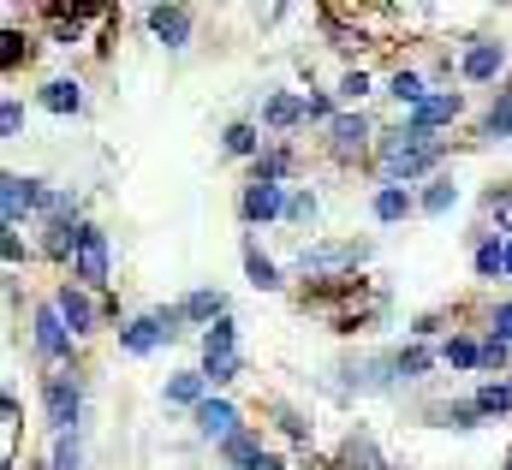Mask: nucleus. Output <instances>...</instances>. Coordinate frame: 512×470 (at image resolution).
<instances>
[{"mask_svg":"<svg viewBox=\"0 0 512 470\" xmlns=\"http://www.w3.org/2000/svg\"><path fill=\"white\" fill-rule=\"evenodd\" d=\"M459 72H465V84H495V78L507 72V42H495V36H477V42L465 48Z\"/></svg>","mask_w":512,"mask_h":470,"instance_id":"nucleus-7","label":"nucleus"},{"mask_svg":"<svg viewBox=\"0 0 512 470\" xmlns=\"http://www.w3.org/2000/svg\"><path fill=\"white\" fill-rule=\"evenodd\" d=\"M429 363H435L429 346H405V352H393V381H423Z\"/></svg>","mask_w":512,"mask_h":470,"instance_id":"nucleus-26","label":"nucleus"},{"mask_svg":"<svg viewBox=\"0 0 512 470\" xmlns=\"http://www.w3.org/2000/svg\"><path fill=\"white\" fill-rule=\"evenodd\" d=\"M239 369H245L239 357H209V363H203V375H209V387H227V381H233Z\"/></svg>","mask_w":512,"mask_h":470,"instance_id":"nucleus-36","label":"nucleus"},{"mask_svg":"<svg viewBox=\"0 0 512 470\" xmlns=\"http://www.w3.org/2000/svg\"><path fill=\"white\" fill-rule=\"evenodd\" d=\"M286 221H316V197H310V191H298V197L286 203Z\"/></svg>","mask_w":512,"mask_h":470,"instance_id":"nucleus-41","label":"nucleus"},{"mask_svg":"<svg viewBox=\"0 0 512 470\" xmlns=\"http://www.w3.org/2000/svg\"><path fill=\"white\" fill-rule=\"evenodd\" d=\"M179 310H185V322H203V328H215V322L227 316V298L203 286V292H185V298H179Z\"/></svg>","mask_w":512,"mask_h":470,"instance_id":"nucleus-19","label":"nucleus"},{"mask_svg":"<svg viewBox=\"0 0 512 470\" xmlns=\"http://www.w3.org/2000/svg\"><path fill=\"white\" fill-rule=\"evenodd\" d=\"M286 203H292V197H286V191H280V185H245V197H239V215H245V221H280V215H286Z\"/></svg>","mask_w":512,"mask_h":470,"instance_id":"nucleus-13","label":"nucleus"},{"mask_svg":"<svg viewBox=\"0 0 512 470\" xmlns=\"http://www.w3.org/2000/svg\"><path fill=\"white\" fill-rule=\"evenodd\" d=\"M507 363H512V340H501V334H489V340H483V369L495 375V369H507Z\"/></svg>","mask_w":512,"mask_h":470,"instance_id":"nucleus-35","label":"nucleus"},{"mask_svg":"<svg viewBox=\"0 0 512 470\" xmlns=\"http://www.w3.org/2000/svg\"><path fill=\"white\" fill-rule=\"evenodd\" d=\"M304 108H310V119H322V125H334V102H328V96H304Z\"/></svg>","mask_w":512,"mask_h":470,"instance_id":"nucleus-43","label":"nucleus"},{"mask_svg":"<svg viewBox=\"0 0 512 470\" xmlns=\"http://www.w3.org/2000/svg\"><path fill=\"white\" fill-rule=\"evenodd\" d=\"M191 417H197V435H203V441H221V447H227V441L239 435V411H233L227 399H203Z\"/></svg>","mask_w":512,"mask_h":470,"instance_id":"nucleus-12","label":"nucleus"},{"mask_svg":"<svg viewBox=\"0 0 512 470\" xmlns=\"http://www.w3.org/2000/svg\"><path fill=\"white\" fill-rule=\"evenodd\" d=\"M459 114H465V96H459V90H435L423 108L405 114V125H417V131H441V125H453Z\"/></svg>","mask_w":512,"mask_h":470,"instance_id":"nucleus-11","label":"nucleus"},{"mask_svg":"<svg viewBox=\"0 0 512 470\" xmlns=\"http://www.w3.org/2000/svg\"><path fill=\"white\" fill-rule=\"evenodd\" d=\"M262 125L268 131H292V125H310V108H304V96H268V108H262Z\"/></svg>","mask_w":512,"mask_h":470,"instance_id":"nucleus-15","label":"nucleus"},{"mask_svg":"<svg viewBox=\"0 0 512 470\" xmlns=\"http://www.w3.org/2000/svg\"><path fill=\"white\" fill-rule=\"evenodd\" d=\"M435 417H441L447 429H477V423H483V411H477V399H459V405H441Z\"/></svg>","mask_w":512,"mask_h":470,"instance_id":"nucleus-33","label":"nucleus"},{"mask_svg":"<svg viewBox=\"0 0 512 470\" xmlns=\"http://www.w3.org/2000/svg\"><path fill=\"white\" fill-rule=\"evenodd\" d=\"M453 203H459V185H453V179H435V185L417 197V209H423V215H447Z\"/></svg>","mask_w":512,"mask_h":470,"instance_id":"nucleus-31","label":"nucleus"},{"mask_svg":"<svg viewBox=\"0 0 512 470\" xmlns=\"http://www.w3.org/2000/svg\"><path fill=\"white\" fill-rule=\"evenodd\" d=\"M262 470H292V465H280V459H262Z\"/></svg>","mask_w":512,"mask_h":470,"instance_id":"nucleus-45","label":"nucleus"},{"mask_svg":"<svg viewBox=\"0 0 512 470\" xmlns=\"http://www.w3.org/2000/svg\"><path fill=\"white\" fill-rule=\"evenodd\" d=\"M161 399H167V405H191V411H197V405L209 399V375H203V369H185V375H173V381L161 387Z\"/></svg>","mask_w":512,"mask_h":470,"instance_id":"nucleus-16","label":"nucleus"},{"mask_svg":"<svg viewBox=\"0 0 512 470\" xmlns=\"http://www.w3.org/2000/svg\"><path fill=\"white\" fill-rule=\"evenodd\" d=\"M227 155H262V131H256L251 119H239V125H227Z\"/></svg>","mask_w":512,"mask_h":470,"instance_id":"nucleus-32","label":"nucleus"},{"mask_svg":"<svg viewBox=\"0 0 512 470\" xmlns=\"http://www.w3.org/2000/svg\"><path fill=\"white\" fill-rule=\"evenodd\" d=\"M507 274H512V238H507Z\"/></svg>","mask_w":512,"mask_h":470,"instance_id":"nucleus-46","label":"nucleus"},{"mask_svg":"<svg viewBox=\"0 0 512 470\" xmlns=\"http://www.w3.org/2000/svg\"><path fill=\"white\" fill-rule=\"evenodd\" d=\"M441 363H453V369H483V346L465 340V334H453V340L441 346Z\"/></svg>","mask_w":512,"mask_h":470,"instance_id":"nucleus-30","label":"nucleus"},{"mask_svg":"<svg viewBox=\"0 0 512 470\" xmlns=\"http://www.w3.org/2000/svg\"><path fill=\"white\" fill-rule=\"evenodd\" d=\"M179 328H185V310H179V304L149 310V316H131L126 328H120V352L149 357V352H161L167 340H179Z\"/></svg>","mask_w":512,"mask_h":470,"instance_id":"nucleus-2","label":"nucleus"},{"mask_svg":"<svg viewBox=\"0 0 512 470\" xmlns=\"http://www.w3.org/2000/svg\"><path fill=\"white\" fill-rule=\"evenodd\" d=\"M0 60H6V72H12L18 60H30V42H24L18 30H6V48H0Z\"/></svg>","mask_w":512,"mask_h":470,"instance_id":"nucleus-38","label":"nucleus"},{"mask_svg":"<svg viewBox=\"0 0 512 470\" xmlns=\"http://www.w3.org/2000/svg\"><path fill=\"white\" fill-rule=\"evenodd\" d=\"M489 334H501V340H512V304H501V310H495V328H489Z\"/></svg>","mask_w":512,"mask_h":470,"instance_id":"nucleus-44","label":"nucleus"},{"mask_svg":"<svg viewBox=\"0 0 512 470\" xmlns=\"http://www.w3.org/2000/svg\"><path fill=\"white\" fill-rule=\"evenodd\" d=\"M0 250H6V268L30 262V250H24V238H18V227H6V238H0Z\"/></svg>","mask_w":512,"mask_h":470,"instance_id":"nucleus-40","label":"nucleus"},{"mask_svg":"<svg viewBox=\"0 0 512 470\" xmlns=\"http://www.w3.org/2000/svg\"><path fill=\"white\" fill-rule=\"evenodd\" d=\"M42 108L48 114H78L84 108V84L78 78H48L42 84Z\"/></svg>","mask_w":512,"mask_h":470,"instance_id":"nucleus-18","label":"nucleus"},{"mask_svg":"<svg viewBox=\"0 0 512 470\" xmlns=\"http://www.w3.org/2000/svg\"><path fill=\"white\" fill-rule=\"evenodd\" d=\"M292 173V149H262L251 161V185H280Z\"/></svg>","mask_w":512,"mask_h":470,"instance_id":"nucleus-22","label":"nucleus"},{"mask_svg":"<svg viewBox=\"0 0 512 470\" xmlns=\"http://www.w3.org/2000/svg\"><path fill=\"white\" fill-rule=\"evenodd\" d=\"M149 30H155L167 48H185V42H191V18H185V6H161V0H155V6H149Z\"/></svg>","mask_w":512,"mask_h":470,"instance_id":"nucleus-14","label":"nucleus"},{"mask_svg":"<svg viewBox=\"0 0 512 470\" xmlns=\"http://www.w3.org/2000/svg\"><path fill=\"white\" fill-rule=\"evenodd\" d=\"M36 357H48V363L72 357V328H66V316L54 310V298L36 304Z\"/></svg>","mask_w":512,"mask_h":470,"instance_id":"nucleus-8","label":"nucleus"},{"mask_svg":"<svg viewBox=\"0 0 512 470\" xmlns=\"http://www.w3.org/2000/svg\"><path fill=\"white\" fill-rule=\"evenodd\" d=\"M209 357H239V328H233V316H221L215 328H203V363Z\"/></svg>","mask_w":512,"mask_h":470,"instance_id":"nucleus-24","label":"nucleus"},{"mask_svg":"<svg viewBox=\"0 0 512 470\" xmlns=\"http://www.w3.org/2000/svg\"><path fill=\"white\" fill-rule=\"evenodd\" d=\"M477 274H483V280H501V274H507V238L501 233H489L477 244Z\"/></svg>","mask_w":512,"mask_h":470,"instance_id":"nucleus-27","label":"nucleus"},{"mask_svg":"<svg viewBox=\"0 0 512 470\" xmlns=\"http://www.w3.org/2000/svg\"><path fill=\"white\" fill-rule=\"evenodd\" d=\"M108 268H114V256H108V233L84 221L78 250H72V280H78L84 292H96V286H108Z\"/></svg>","mask_w":512,"mask_h":470,"instance_id":"nucleus-5","label":"nucleus"},{"mask_svg":"<svg viewBox=\"0 0 512 470\" xmlns=\"http://www.w3.org/2000/svg\"><path fill=\"white\" fill-rule=\"evenodd\" d=\"M370 137H376V125H370L364 114H340L334 125H328V149H334L340 161L364 155V149H370Z\"/></svg>","mask_w":512,"mask_h":470,"instance_id":"nucleus-10","label":"nucleus"},{"mask_svg":"<svg viewBox=\"0 0 512 470\" xmlns=\"http://www.w3.org/2000/svg\"><path fill=\"white\" fill-rule=\"evenodd\" d=\"M340 470H393V465H387L382 453H376V441H370V435H346Z\"/></svg>","mask_w":512,"mask_h":470,"instance_id":"nucleus-21","label":"nucleus"},{"mask_svg":"<svg viewBox=\"0 0 512 470\" xmlns=\"http://www.w3.org/2000/svg\"><path fill=\"white\" fill-rule=\"evenodd\" d=\"M477 411H483V417H507L512 411V381H483V387H477Z\"/></svg>","mask_w":512,"mask_h":470,"instance_id":"nucleus-28","label":"nucleus"},{"mask_svg":"<svg viewBox=\"0 0 512 470\" xmlns=\"http://www.w3.org/2000/svg\"><path fill=\"white\" fill-rule=\"evenodd\" d=\"M382 185H411V179H423L441 155H447V143L435 137V131H417V125H399V131H387L382 137Z\"/></svg>","mask_w":512,"mask_h":470,"instance_id":"nucleus-1","label":"nucleus"},{"mask_svg":"<svg viewBox=\"0 0 512 470\" xmlns=\"http://www.w3.org/2000/svg\"><path fill=\"white\" fill-rule=\"evenodd\" d=\"M483 137H489V143H507L512 137V90L495 96V108H489V119H483Z\"/></svg>","mask_w":512,"mask_h":470,"instance_id":"nucleus-29","label":"nucleus"},{"mask_svg":"<svg viewBox=\"0 0 512 470\" xmlns=\"http://www.w3.org/2000/svg\"><path fill=\"white\" fill-rule=\"evenodd\" d=\"M54 310L66 316V328H72V340H84V334H96V304H90V292H84L78 280H66V286L54 292Z\"/></svg>","mask_w":512,"mask_h":470,"instance_id":"nucleus-9","label":"nucleus"},{"mask_svg":"<svg viewBox=\"0 0 512 470\" xmlns=\"http://www.w3.org/2000/svg\"><path fill=\"white\" fill-rule=\"evenodd\" d=\"M221 459L233 470H262V459H268V453H262V435H256V429H239V435L221 447Z\"/></svg>","mask_w":512,"mask_h":470,"instance_id":"nucleus-17","label":"nucleus"},{"mask_svg":"<svg viewBox=\"0 0 512 470\" xmlns=\"http://www.w3.org/2000/svg\"><path fill=\"white\" fill-rule=\"evenodd\" d=\"M411 209H417L411 185H382V191H376V221H405Z\"/></svg>","mask_w":512,"mask_h":470,"instance_id":"nucleus-23","label":"nucleus"},{"mask_svg":"<svg viewBox=\"0 0 512 470\" xmlns=\"http://www.w3.org/2000/svg\"><path fill=\"white\" fill-rule=\"evenodd\" d=\"M364 96H370V78L364 72H346L340 78V102H364Z\"/></svg>","mask_w":512,"mask_h":470,"instance_id":"nucleus-39","label":"nucleus"},{"mask_svg":"<svg viewBox=\"0 0 512 470\" xmlns=\"http://www.w3.org/2000/svg\"><path fill=\"white\" fill-rule=\"evenodd\" d=\"M483 209L495 215V227H501V238H512V191H507V185H495V191L483 197Z\"/></svg>","mask_w":512,"mask_h":470,"instance_id":"nucleus-34","label":"nucleus"},{"mask_svg":"<svg viewBox=\"0 0 512 470\" xmlns=\"http://www.w3.org/2000/svg\"><path fill=\"white\" fill-rule=\"evenodd\" d=\"M370 256L364 238H340V244H304L298 250V268L316 274V280H346V268H358Z\"/></svg>","mask_w":512,"mask_h":470,"instance_id":"nucleus-4","label":"nucleus"},{"mask_svg":"<svg viewBox=\"0 0 512 470\" xmlns=\"http://www.w3.org/2000/svg\"><path fill=\"white\" fill-rule=\"evenodd\" d=\"M387 96H393V102H399V108L411 114V108H423V102H429L435 90L423 84V72H393V78H387Z\"/></svg>","mask_w":512,"mask_h":470,"instance_id":"nucleus-20","label":"nucleus"},{"mask_svg":"<svg viewBox=\"0 0 512 470\" xmlns=\"http://www.w3.org/2000/svg\"><path fill=\"white\" fill-rule=\"evenodd\" d=\"M149 6H155V0H149Z\"/></svg>","mask_w":512,"mask_h":470,"instance_id":"nucleus-47","label":"nucleus"},{"mask_svg":"<svg viewBox=\"0 0 512 470\" xmlns=\"http://www.w3.org/2000/svg\"><path fill=\"white\" fill-rule=\"evenodd\" d=\"M54 470H78V435H54Z\"/></svg>","mask_w":512,"mask_h":470,"instance_id":"nucleus-37","label":"nucleus"},{"mask_svg":"<svg viewBox=\"0 0 512 470\" xmlns=\"http://www.w3.org/2000/svg\"><path fill=\"white\" fill-rule=\"evenodd\" d=\"M0 131H6V137H18V131H24V108H18V102H6V108H0Z\"/></svg>","mask_w":512,"mask_h":470,"instance_id":"nucleus-42","label":"nucleus"},{"mask_svg":"<svg viewBox=\"0 0 512 470\" xmlns=\"http://www.w3.org/2000/svg\"><path fill=\"white\" fill-rule=\"evenodd\" d=\"M42 405H48V429L54 435H78V417H84V375L78 369H60L42 381Z\"/></svg>","mask_w":512,"mask_h":470,"instance_id":"nucleus-3","label":"nucleus"},{"mask_svg":"<svg viewBox=\"0 0 512 470\" xmlns=\"http://www.w3.org/2000/svg\"><path fill=\"white\" fill-rule=\"evenodd\" d=\"M0 203H6V227H18L24 215H42L48 185H42V179H24V173H6V179H0Z\"/></svg>","mask_w":512,"mask_h":470,"instance_id":"nucleus-6","label":"nucleus"},{"mask_svg":"<svg viewBox=\"0 0 512 470\" xmlns=\"http://www.w3.org/2000/svg\"><path fill=\"white\" fill-rule=\"evenodd\" d=\"M245 274H251L256 292H280V286H286V280H280V268H274V262H268V256L256 250L251 238H245Z\"/></svg>","mask_w":512,"mask_h":470,"instance_id":"nucleus-25","label":"nucleus"}]
</instances>
